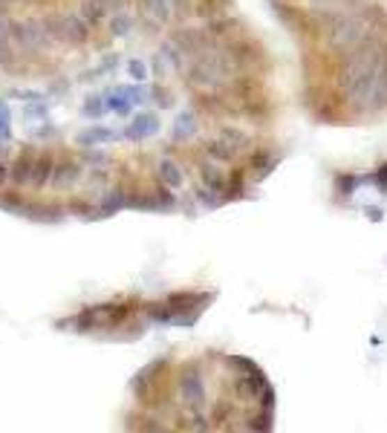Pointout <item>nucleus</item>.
I'll list each match as a JSON object with an SVG mask.
<instances>
[{
    "label": "nucleus",
    "instance_id": "obj_1",
    "mask_svg": "<svg viewBox=\"0 0 387 433\" xmlns=\"http://www.w3.org/2000/svg\"><path fill=\"white\" fill-rule=\"evenodd\" d=\"M384 67H387V47L376 35L361 38L356 47H350V52H344L338 67V87L347 95L350 107L370 110L373 87Z\"/></svg>",
    "mask_w": 387,
    "mask_h": 433
},
{
    "label": "nucleus",
    "instance_id": "obj_2",
    "mask_svg": "<svg viewBox=\"0 0 387 433\" xmlns=\"http://www.w3.org/2000/svg\"><path fill=\"white\" fill-rule=\"evenodd\" d=\"M235 75H237V64L231 58V52L208 47L205 52L194 58V64L188 70V81L200 90H217L226 81H231Z\"/></svg>",
    "mask_w": 387,
    "mask_h": 433
},
{
    "label": "nucleus",
    "instance_id": "obj_3",
    "mask_svg": "<svg viewBox=\"0 0 387 433\" xmlns=\"http://www.w3.org/2000/svg\"><path fill=\"white\" fill-rule=\"evenodd\" d=\"M133 315L130 304H104V306H90L72 318H64L58 326H75V332H90L99 326H119L125 318Z\"/></svg>",
    "mask_w": 387,
    "mask_h": 433
},
{
    "label": "nucleus",
    "instance_id": "obj_4",
    "mask_svg": "<svg viewBox=\"0 0 387 433\" xmlns=\"http://www.w3.org/2000/svg\"><path fill=\"white\" fill-rule=\"evenodd\" d=\"M47 29L55 41L70 44V47H79L90 38V24L81 17V12H67V15H58V17H47Z\"/></svg>",
    "mask_w": 387,
    "mask_h": 433
},
{
    "label": "nucleus",
    "instance_id": "obj_5",
    "mask_svg": "<svg viewBox=\"0 0 387 433\" xmlns=\"http://www.w3.org/2000/svg\"><path fill=\"white\" fill-rule=\"evenodd\" d=\"M361 38H367V29H364V21L353 12H344V15H335L333 17V29H330V47L333 49H350L356 47Z\"/></svg>",
    "mask_w": 387,
    "mask_h": 433
},
{
    "label": "nucleus",
    "instance_id": "obj_6",
    "mask_svg": "<svg viewBox=\"0 0 387 433\" xmlns=\"http://www.w3.org/2000/svg\"><path fill=\"white\" fill-rule=\"evenodd\" d=\"M15 38L21 41L24 49H32V52H47L52 47L55 38L49 35L47 24H38V21H24L15 26Z\"/></svg>",
    "mask_w": 387,
    "mask_h": 433
},
{
    "label": "nucleus",
    "instance_id": "obj_7",
    "mask_svg": "<svg viewBox=\"0 0 387 433\" xmlns=\"http://www.w3.org/2000/svg\"><path fill=\"white\" fill-rule=\"evenodd\" d=\"M177 393H180V402L185 407L200 410L205 404V379L200 376V372H185V376H180Z\"/></svg>",
    "mask_w": 387,
    "mask_h": 433
},
{
    "label": "nucleus",
    "instance_id": "obj_8",
    "mask_svg": "<svg viewBox=\"0 0 387 433\" xmlns=\"http://www.w3.org/2000/svg\"><path fill=\"white\" fill-rule=\"evenodd\" d=\"M171 44L180 47L182 55H194V58H197L200 52H205V49L211 47V38H208V32H203V29H180L177 35H173Z\"/></svg>",
    "mask_w": 387,
    "mask_h": 433
},
{
    "label": "nucleus",
    "instance_id": "obj_9",
    "mask_svg": "<svg viewBox=\"0 0 387 433\" xmlns=\"http://www.w3.org/2000/svg\"><path fill=\"white\" fill-rule=\"evenodd\" d=\"M81 173H84V165H79V162H64V165H55L49 185H52L55 191H70V188L79 185Z\"/></svg>",
    "mask_w": 387,
    "mask_h": 433
},
{
    "label": "nucleus",
    "instance_id": "obj_10",
    "mask_svg": "<svg viewBox=\"0 0 387 433\" xmlns=\"http://www.w3.org/2000/svg\"><path fill=\"white\" fill-rule=\"evenodd\" d=\"M38 156L41 153H35V150H24L17 159L12 162V182L15 185H29V180H32V171H35V162H38Z\"/></svg>",
    "mask_w": 387,
    "mask_h": 433
},
{
    "label": "nucleus",
    "instance_id": "obj_11",
    "mask_svg": "<svg viewBox=\"0 0 387 433\" xmlns=\"http://www.w3.org/2000/svg\"><path fill=\"white\" fill-rule=\"evenodd\" d=\"M79 12H81V17L90 26H95V24H102V21H107V17H110L113 3H110V0H81Z\"/></svg>",
    "mask_w": 387,
    "mask_h": 433
},
{
    "label": "nucleus",
    "instance_id": "obj_12",
    "mask_svg": "<svg viewBox=\"0 0 387 433\" xmlns=\"http://www.w3.org/2000/svg\"><path fill=\"white\" fill-rule=\"evenodd\" d=\"M157 176H159V182L165 185V188H180L182 182H185V173H182V168L173 162V159H159V165H157Z\"/></svg>",
    "mask_w": 387,
    "mask_h": 433
},
{
    "label": "nucleus",
    "instance_id": "obj_13",
    "mask_svg": "<svg viewBox=\"0 0 387 433\" xmlns=\"http://www.w3.org/2000/svg\"><path fill=\"white\" fill-rule=\"evenodd\" d=\"M200 180L205 182L208 191H214V194L226 191V173H223V168L217 162H203L200 165Z\"/></svg>",
    "mask_w": 387,
    "mask_h": 433
},
{
    "label": "nucleus",
    "instance_id": "obj_14",
    "mask_svg": "<svg viewBox=\"0 0 387 433\" xmlns=\"http://www.w3.org/2000/svg\"><path fill=\"white\" fill-rule=\"evenodd\" d=\"M52 171H55V159H52L49 153H41V156H38V162H35V171H32L29 185H32V188H44V185H49Z\"/></svg>",
    "mask_w": 387,
    "mask_h": 433
},
{
    "label": "nucleus",
    "instance_id": "obj_15",
    "mask_svg": "<svg viewBox=\"0 0 387 433\" xmlns=\"http://www.w3.org/2000/svg\"><path fill=\"white\" fill-rule=\"evenodd\" d=\"M159 133V119L157 116H136V122L127 127V139H148V136Z\"/></svg>",
    "mask_w": 387,
    "mask_h": 433
},
{
    "label": "nucleus",
    "instance_id": "obj_16",
    "mask_svg": "<svg viewBox=\"0 0 387 433\" xmlns=\"http://www.w3.org/2000/svg\"><path fill=\"white\" fill-rule=\"evenodd\" d=\"M173 139L177 142H185V139H191L194 133H197V119H194V113H180L177 116V122H173Z\"/></svg>",
    "mask_w": 387,
    "mask_h": 433
},
{
    "label": "nucleus",
    "instance_id": "obj_17",
    "mask_svg": "<svg viewBox=\"0 0 387 433\" xmlns=\"http://www.w3.org/2000/svg\"><path fill=\"white\" fill-rule=\"evenodd\" d=\"M217 139H223L226 148H228L231 153H235V156H237L240 150H246V145H248V136H246L243 130H237V127H223Z\"/></svg>",
    "mask_w": 387,
    "mask_h": 433
},
{
    "label": "nucleus",
    "instance_id": "obj_18",
    "mask_svg": "<svg viewBox=\"0 0 387 433\" xmlns=\"http://www.w3.org/2000/svg\"><path fill=\"white\" fill-rule=\"evenodd\" d=\"M313 3L315 12H324V15H344V12H350L356 0H309Z\"/></svg>",
    "mask_w": 387,
    "mask_h": 433
},
{
    "label": "nucleus",
    "instance_id": "obj_19",
    "mask_svg": "<svg viewBox=\"0 0 387 433\" xmlns=\"http://www.w3.org/2000/svg\"><path fill=\"white\" fill-rule=\"evenodd\" d=\"M133 26H136V21L127 15V12H119V15H113L110 17V29H113V35L116 38H127V35H133Z\"/></svg>",
    "mask_w": 387,
    "mask_h": 433
},
{
    "label": "nucleus",
    "instance_id": "obj_20",
    "mask_svg": "<svg viewBox=\"0 0 387 433\" xmlns=\"http://www.w3.org/2000/svg\"><path fill=\"white\" fill-rule=\"evenodd\" d=\"M145 12L153 17L157 24H165L168 17H171V6H168V0H145Z\"/></svg>",
    "mask_w": 387,
    "mask_h": 433
},
{
    "label": "nucleus",
    "instance_id": "obj_21",
    "mask_svg": "<svg viewBox=\"0 0 387 433\" xmlns=\"http://www.w3.org/2000/svg\"><path fill=\"white\" fill-rule=\"evenodd\" d=\"M113 139H116V133H113V130H107V127H93V130H87V133H81V136H79V142H81V145L113 142Z\"/></svg>",
    "mask_w": 387,
    "mask_h": 433
},
{
    "label": "nucleus",
    "instance_id": "obj_22",
    "mask_svg": "<svg viewBox=\"0 0 387 433\" xmlns=\"http://www.w3.org/2000/svg\"><path fill=\"white\" fill-rule=\"evenodd\" d=\"M205 153H208V156H211V159H214V162H231V159H235V153H231V150L226 148V142H223V139H214V142H208Z\"/></svg>",
    "mask_w": 387,
    "mask_h": 433
},
{
    "label": "nucleus",
    "instance_id": "obj_23",
    "mask_svg": "<svg viewBox=\"0 0 387 433\" xmlns=\"http://www.w3.org/2000/svg\"><path fill=\"white\" fill-rule=\"evenodd\" d=\"M12 180V165L9 162H3V159H0V188H3L6 182Z\"/></svg>",
    "mask_w": 387,
    "mask_h": 433
},
{
    "label": "nucleus",
    "instance_id": "obj_24",
    "mask_svg": "<svg viewBox=\"0 0 387 433\" xmlns=\"http://www.w3.org/2000/svg\"><path fill=\"white\" fill-rule=\"evenodd\" d=\"M130 72H133V78H139V81H142V78L148 75V67L142 61H130Z\"/></svg>",
    "mask_w": 387,
    "mask_h": 433
},
{
    "label": "nucleus",
    "instance_id": "obj_25",
    "mask_svg": "<svg viewBox=\"0 0 387 433\" xmlns=\"http://www.w3.org/2000/svg\"><path fill=\"white\" fill-rule=\"evenodd\" d=\"M379 185H381V191H387V165L379 171Z\"/></svg>",
    "mask_w": 387,
    "mask_h": 433
},
{
    "label": "nucleus",
    "instance_id": "obj_26",
    "mask_svg": "<svg viewBox=\"0 0 387 433\" xmlns=\"http://www.w3.org/2000/svg\"><path fill=\"white\" fill-rule=\"evenodd\" d=\"M110 3H113V6H116V0H110Z\"/></svg>",
    "mask_w": 387,
    "mask_h": 433
}]
</instances>
